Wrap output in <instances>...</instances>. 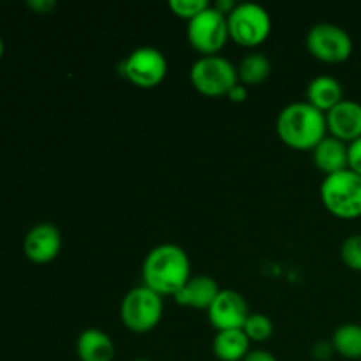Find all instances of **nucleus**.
<instances>
[{
    "label": "nucleus",
    "instance_id": "27",
    "mask_svg": "<svg viewBox=\"0 0 361 361\" xmlns=\"http://www.w3.org/2000/svg\"><path fill=\"white\" fill-rule=\"evenodd\" d=\"M335 353L334 345H331V342H319V344L314 348V356H316L317 360H328L331 355Z\"/></svg>",
    "mask_w": 361,
    "mask_h": 361
},
{
    "label": "nucleus",
    "instance_id": "7",
    "mask_svg": "<svg viewBox=\"0 0 361 361\" xmlns=\"http://www.w3.org/2000/svg\"><path fill=\"white\" fill-rule=\"evenodd\" d=\"M229 39L228 16L208 6L203 13L187 21V41L203 56L219 55Z\"/></svg>",
    "mask_w": 361,
    "mask_h": 361
},
{
    "label": "nucleus",
    "instance_id": "10",
    "mask_svg": "<svg viewBox=\"0 0 361 361\" xmlns=\"http://www.w3.org/2000/svg\"><path fill=\"white\" fill-rule=\"evenodd\" d=\"M208 319L217 331L240 330L250 316L249 305L238 291L221 289L217 298L208 307Z\"/></svg>",
    "mask_w": 361,
    "mask_h": 361
},
{
    "label": "nucleus",
    "instance_id": "18",
    "mask_svg": "<svg viewBox=\"0 0 361 361\" xmlns=\"http://www.w3.org/2000/svg\"><path fill=\"white\" fill-rule=\"evenodd\" d=\"M238 81L245 87H257V85L264 83L271 73V62L264 53L252 51L247 53L242 60H240L238 67Z\"/></svg>",
    "mask_w": 361,
    "mask_h": 361
},
{
    "label": "nucleus",
    "instance_id": "13",
    "mask_svg": "<svg viewBox=\"0 0 361 361\" xmlns=\"http://www.w3.org/2000/svg\"><path fill=\"white\" fill-rule=\"evenodd\" d=\"M219 291L221 289H219L215 279L208 277V275H196V277H190L189 282L173 298L182 307L208 310V307L217 298Z\"/></svg>",
    "mask_w": 361,
    "mask_h": 361
},
{
    "label": "nucleus",
    "instance_id": "20",
    "mask_svg": "<svg viewBox=\"0 0 361 361\" xmlns=\"http://www.w3.org/2000/svg\"><path fill=\"white\" fill-rule=\"evenodd\" d=\"M250 342H264L274 335V323L267 314L250 312L242 328Z\"/></svg>",
    "mask_w": 361,
    "mask_h": 361
},
{
    "label": "nucleus",
    "instance_id": "24",
    "mask_svg": "<svg viewBox=\"0 0 361 361\" xmlns=\"http://www.w3.org/2000/svg\"><path fill=\"white\" fill-rule=\"evenodd\" d=\"M27 6L30 7V9H34L35 13L48 14V13H51L53 9H55L56 2H55V0H28Z\"/></svg>",
    "mask_w": 361,
    "mask_h": 361
},
{
    "label": "nucleus",
    "instance_id": "9",
    "mask_svg": "<svg viewBox=\"0 0 361 361\" xmlns=\"http://www.w3.org/2000/svg\"><path fill=\"white\" fill-rule=\"evenodd\" d=\"M307 48L324 63H341L351 56L353 39L335 23H316L307 34Z\"/></svg>",
    "mask_w": 361,
    "mask_h": 361
},
{
    "label": "nucleus",
    "instance_id": "2",
    "mask_svg": "<svg viewBox=\"0 0 361 361\" xmlns=\"http://www.w3.org/2000/svg\"><path fill=\"white\" fill-rule=\"evenodd\" d=\"M279 137L295 150H312L326 137V115L307 101L291 102L281 109L275 123Z\"/></svg>",
    "mask_w": 361,
    "mask_h": 361
},
{
    "label": "nucleus",
    "instance_id": "16",
    "mask_svg": "<svg viewBox=\"0 0 361 361\" xmlns=\"http://www.w3.org/2000/svg\"><path fill=\"white\" fill-rule=\"evenodd\" d=\"M305 95L309 104H312L319 111L328 113L338 102L344 101V88L337 78L321 74V76H316L309 81Z\"/></svg>",
    "mask_w": 361,
    "mask_h": 361
},
{
    "label": "nucleus",
    "instance_id": "22",
    "mask_svg": "<svg viewBox=\"0 0 361 361\" xmlns=\"http://www.w3.org/2000/svg\"><path fill=\"white\" fill-rule=\"evenodd\" d=\"M168 6L175 16L190 21L192 18H196L197 14L203 13L210 4H208L207 0H169Z\"/></svg>",
    "mask_w": 361,
    "mask_h": 361
},
{
    "label": "nucleus",
    "instance_id": "30",
    "mask_svg": "<svg viewBox=\"0 0 361 361\" xmlns=\"http://www.w3.org/2000/svg\"><path fill=\"white\" fill-rule=\"evenodd\" d=\"M130 361H152V360H147V358H136V360H130Z\"/></svg>",
    "mask_w": 361,
    "mask_h": 361
},
{
    "label": "nucleus",
    "instance_id": "8",
    "mask_svg": "<svg viewBox=\"0 0 361 361\" xmlns=\"http://www.w3.org/2000/svg\"><path fill=\"white\" fill-rule=\"evenodd\" d=\"M122 74L137 88H154L168 74V60L161 49L141 46L130 51L122 62Z\"/></svg>",
    "mask_w": 361,
    "mask_h": 361
},
{
    "label": "nucleus",
    "instance_id": "5",
    "mask_svg": "<svg viewBox=\"0 0 361 361\" xmlns=\"http://www.w3.org/2000/svg\"><path fill=\"white\" fill-rule=\"evenodd\" d=\"M190 83L207 97H224L238 83V71L221 55L201 56L190 66Z\"/></svg>",
    "mask_w": 361,
    "mask_h": 361
},
{
    "label": "nucleus",
    "instance_id": "23",
    "mask_svg": "<svg viewBox=\"0 0 361 361\" xmlns=\"http://www.w3.org/2000/svg\"><path fill=\"white\" fill-rule=\"evenodd\" d=\"M348 162L349 169L361 176V137L348 145Z\"/></svg>",
    "mask_w": 361,
    "mask_h": 361
},
{
    "label": "nucleus",
    "instance_id": "1",
    "mask_svg": "<svg viewBox=\"0 0 361 361\" xmlns=\"http://www.w3.org/2000/svg\"><path fill=\"white\" fill-rule=\"evenodd\" d=\"M141 277L147 288L164 296H175L189 282L190 259L176 243H161L145 256Z\"/></svg>",
    "mask_w": 361,
    "mask_h": 361
},
{
    "label": "nucleus",
    "instance_id": "28",
    "mask_svg": "<svg viewBox=\"0 0 361 361\" xmlns=\"http://www.w3.org/2000/svg\"><path fill=\"white\" fill-rule=\"evenodd\" d=\"M212 6H214L219 13H222L224 16H228V14H231V11L235 9L236 4L233 2V0H217V2L212 4Z\"/></svg>",
    "mask_w": 361,
    "mask_h": 361
},
{
    "label": "nucleus",
    "instance_id": "11",
    "mask_svg": "<svg viewBox=\"0 0 361 361\" xmlns=\"http://www.w3.org/2000/svg\"><path fill=\"white\" fill-rule=\"evenodd\" d=\"M62 249L60 229L51 222H41L28 229L23 240V252L32 263L46 264L56 259Z\"/></svg>",
    "mask_w": 361,
    "mask_h": 361
},
{
    "label": "nucleus",
    "instance_id": "3",
    "mask_svg": "<svg viewBox=\"0 0 361 361\" xmlns=\"http://www.w3.org/2000/svg\"><path fill=\"white\" fill-rule=\"evenodd\" d=\"M321 201L331 215L344 221L361 217V176L351 169L324 176Z\"/></svg>",
    "mask_w": 361,
    "mask_h": 361
},
{
    "label": "nucleus",
    "instance_id": "14",
    "mask_svg": "<svg viewBox=\"0 0 361 361\" xmlns=\"http://www.w3.org/2000/svg\"><path fill=\"white\" fill-rule=\"evenodd\" d=\"M312 161L326 176L349 169L348 143L334 136H326L312 148Z\"/></svg>",
    "mask_w": 361,
    "mask_h": 361
},
{
    "label": "nucleus",
    "instance_id": "26",
    "mask_svg": "<svg viewBox=\"0 0 361 361\" xmlns=\"http://www.w3.org/2000/svg\"><path fill=\"white\" fill-rule=\"evenodd\" d=\"M243 361H279V360L275 358L270 351H264V349H252V351L243 358Z\"/></svg>",
    "mask_w": 361,
    "mask_h": 361
},
{
    "label": "nucleus",
    "instance_id": "15",
    "mask_svg": "<svg viewBox=\"0 0 361 361\" xmlns=\"http://www.w3.org/2000/svg\"><path fill=\"white\" fill-rule=\"evenodd\" d=\"M76 355L80 361H113L115 342L99 328H87L78 335Z\"/></svg>",
    "mask_w": 361,
    "mask_h": 361
},
{
    "label": "nucleus",
    "instance_id": "17",
    "mask_svg": "<svg viewBox=\"0 0 361 361\" xmlns=\"http://www.w3.org/2000/svg\"><path fill=\"white\" fill-rule=\"evenodd\" d=\"M212 349L221 361H243L250 353V341L242 328L240 330H222L215 334Z\"/></svg>",
    "mask_w": 361,
    "mask_h": 361
},
{
    "label": "nucleus",
    "instance_id": "6",
    "mask_svg": "<svg viewBox=\"0 0 361 361\" xmlns=\"http://www.w3.org/2000/svg\"><path fill=\"white\" fill-rule=\"evenodd\" d=\"M228 28L229 39H233L236 44L245 46V48H256L270 37V13L259 4H236L231 14H228Z\"/></svg>",
    "mask_w": 361,
    "mask_h": 361
},
{
    "label": "nucleus",
    "instance_id": "19",
    "mask_svg": "<svg viewBox=\"0 0 361 361\" xmlns=\"http://www.w3.org/2000/svg\"><path fill=\"white\" fill-rule=\"evenodd\" d=\"M331 345L344 358L361 360V324H341L331 335Z\"/></svg>",
    "mask_w": 361,
    "mask_h": 361
},
{
    "label": "nucleus",
    "instance_id": "21",
    "mask_svg": "<svg viewBox=\"0 0 361 361\" xmlns=\"http://www.w3.org/2000/svg\"><path fill=\"white\" fill-rule=\"evenodd\" d=\"M341 257L345 267L361 271V235H351L342 242Z\"/></svg>",
    "mask_w": 361,
    "mask_h": 361
},
{
    "label": "nucleus",
    "instance_id": "29",
    "mask_svg": "<svg viewBox=\"0 0 361 361\" xmlns=\"http://www.w3.org/2000/svg\"><path fill=\"white\" fill-rule=\"evenodd\" d=\"M4 49H6V46H4L2 37H0V59H2V55H4Z\"/></svg>",
    "mask_w": 361,
    "mask_h": 361
},
{
    "label": "nucleus",
    "instance_id": "25",
    "mask_svg": "<svg viewBox=\"0 0 361 361\" xmlns=\"http://www.w3.org/2000/svg\"><path fill=\"white\" fill-rule=\"evenodd\" d=\"M226 97H228L231 102H243L247 97H249V87H245V85H242L238 81V83L228 92Z\"/></svg>",
    "mask_w": 361,
    "mask_h": 361
},
{
    "label": "nucleus",
    "instance_id": "4",
    "mask_svg": "<svg viewBox=\"0 0 361 361\" xmlns=\"http://www.w3.org/2000/svg\"><path fill=\"white\" fill-rule=\"evenodd\" d=\"M164 302L159 293L145 284L136 286L126 293L120 303V319L133 334H148L162 319Z\"/></svg>",
    "mask_w": 361,
    "mask_h": 361
},
{
    "label": "nucleus",
    "instance_id": "12",
    "mask_svg": "<svg viewBox=\"0 0 361 361\" xmlns=\"http://www.w3.org/2000/svg\"><path fill=\"white\" fill-rule=\"evenodd\" d=\"M324 115L330 136L348 145L361 137V104L358 101L344 99Z\"/></svg>",
    "mask_w": 361,
    "mask_h": 361
}]
</instances>
